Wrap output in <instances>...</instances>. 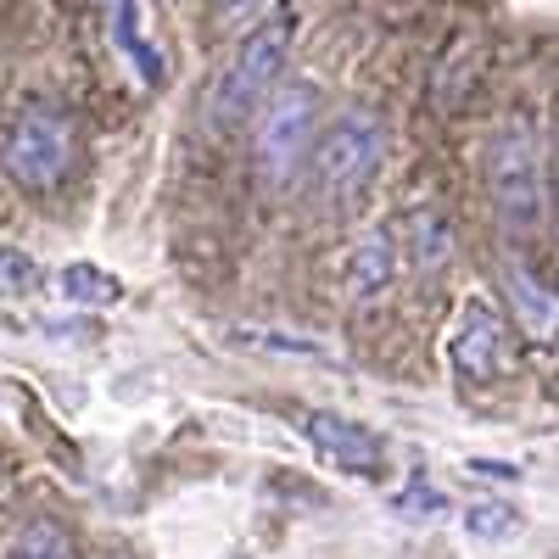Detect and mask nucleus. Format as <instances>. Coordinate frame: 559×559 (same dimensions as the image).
I'll return each instance as SVG.
<instances>
[{
  "mask_svg": "<svg viewBox=\"0 0 559 559\" xmlns=\"http://www.w3.org/2000/svg\"><path fill=\"white\" fill-rule=\"evenodd\" d=\"M381 163H386V123L369 107L336 112L313 134V152H308L324 207H358L369 197V185L381 179Z\"/></svg>",
  "mask_w": 559,
  "mask_h": 559,
  "instance_id": "obj_1",
  "label": "nucleus"
},
{
  "mask_svg": "<svg viewBox=\"0 0 559 559\" xmlns=\"http://www.w3.org/2000/svg\"><path fill=\"white\" fill-rule=\"evenodd\" d=\"M79 163V123L57 102H23L0 129V168L23 191H57Z\"/></svg>",
  "mask_w": 559,
  "mask_h": 559,
  "instance_id": "obj_2",
  "label": "nucleus"
},
{
  "mask_svg": "<svg viewBox=\"0 0 559 559\" xmlns=\"http://www.w3.org/2000/svg\"><path fill=\"white\" fill-rule=\"evenodd\" d=\"M252 118H258V129H252L258 174H263L269 191H286V185L308 168V152H313V134H319V90H313L308 79L274 84Z\"/></svg>",
  "mask_w": 559,
  "mask_h": 559,
  "instance_id": "obj_3",
  "label": "nucleus"
},
{
  "mask_svg": "<svg viewBox=\"0 0 559 559\" xmlns=\"http://www.w3.org/2000/svg\"><path fill=\"white\" fill-rule=\"evenodd\" d=\"M286 51H292V28L269 17L258 28L241 34L236 45V57H229L207 90V118L213 129H241L252 123V112L263 107V96L280 84V68H286Z\"/></svg>",
  "mask_w": 559,
  "mask_h": 559,
  "instance_id": "obj_4",
  "label": "nucleus"
},
{
  "mask_svg": "<svg viewBox=\"0 0 559 559\" xmlns=\"http://www.w3.org/2000/svg\"><path fill=\"white\" fill-rule=\"evenodd\" d=\"M487 191L503 224H537L543 218V146L532 118H509L487 140Z\"/></svg>",
  "mask_w": 559,
  "mask_h": 559,
  "instance_id": "obj_5",
  "label": "nucleus"
},
{
  "mask_svg": "<svg viewBox=\"0 0 559 559\" xmlns=\"http://www.w3.org/2000/svg\"><path fill=\"white\" fill-rule=\"evenodd\" d=\"M297 431L313 442V453L324 464H336V471H347V476H376L381 471V453H386L381 437L369 426H358V419H347V414L297 408Z\"/></svg>",
  "mask_w": 559,
  "mask_h": 559,
  "instance_id": "obj_6",
  "label": "nucleus"
},
{
  "mask_svg": "<svg viewBox=\"0 0 559 559\" xmlns=\"http://www.w3.org/2000/svg\"><path fill=\"white\" fill-rule=\"evenodd\" d=\"M448 358H453V369H459V381H471V386L498 381V376H503V358H509V331H503V319H498L487 302H464L459 319H453Z\"/></svg>",
  "mask_w": 559,
  "mask_h": 559,
  "instance_id": "obj_7",
  "label": "nucleus"
},
{
  "mask_svg": "<svg viewBox=\"0 0 559 559\" xmlns=\"http://www.w3.org/2000/svg\"><path fill=\"white\" fill-rule=\"evenodd\" d=\"M102 17H107V34L123 51V62L134 68V79L157 90L163 84V51L146 34V0H102Z\"/></svg>",
  "mask_w": 559,
  "mask_h": 559,
  "instance_id": "obj_8",
  "label": "nucleus"
},
{
  "mask_svg": "<svg viewBox=\"0 0 559 559\" xmlns=\"http://www.w3.org/2000/svg\"><path fill=\"white\" fill-rule=\"evenodd\" d=\"M397 241H392V229H369V236L353 241L347 252V292L353 297H381L392 280H397Z\"/></svg>",
  "mask_w": 559,
  "mask_h": 559,
  "instance_id": "obj_9",
  "label": "nucleus"
},
{
  "mask_svg": "<svg viewBox=\"0 0 559 559\" xmlns=\"http://www.w3.org/2000/svg\"><path fill=\"white\" fill-rule=\"evenodd\" d=\"M403 229H408V258H414V269H437V263H448V252H453V229H448L442 213L414 207V213L403 218Z\"/></svg>",
  "mask_w": 559,
  "mask_h": 559,
  "instance_id": "obj_10",
  "label": "nucleus"
},
{
  "mask_svg": "<svg viewBox=\"0 0 559 559\" xmlns=\"http://www.w3.org/2000/svg\"><path fill=\"white\" fill-rule=\"evenodd\" d=\"M12 559H79V548H73V532H68L62 521H51V515H34V521L17 532Z\"/></svg>",
  "mask_w": 559,
  "mask_h": 559,
  "instance_id": "obj_11",
  "label": "nucleus"
},
{
  "mask_svg": "<svg viewBox=\"0 0 559 559\" xmlns=\"http://www.w3.org/2000/svg\"><path fill=\"white\" fill-rule=\"evenodd\" d=\"M509 292H515V302H521L526 331L548 336V331H554V292L543 286V280H537L526 263H509Z\"/></svg>",
  "mask_w": 559,
  "mask_h": 559,
  "instance_id": "obj_12",
  "label": "nucleus"
},
{
  "mask_svg": "<svg viewBox=\"0 0 559 559\" xmlns=\"http://www.w3.org/2000/svg\"><path fill=\"white\" fill-rule=\"evenodd\" d=\"M57 292H62L68 302H118V297H123V286H118L107 269H96V263L62 269V274H57Z\"/></svg>",
  "mask_w": 559,
  "mask_h": 559,
  "instance_id": "obj_13",
  "label": "nucleus"
},
{
  "mask_svg": "<svg viewBox=\"0 0 559 559\" xmlns=\"http://www.w3.org/2000/svg\"><path fill=\"white\" fill-rule=\"evenodd\" d=\"M448 515V498L431 476H414L403 492H397V521H414V526H426V521H442Z\"/></svg>",
  "mask_w": 559,
  "mask_h": 559,
  "instance_id": "obj_14",
  "label": "nucleus"
},
{
  "mask_svg": "<svg viewBox=\"0 0 559 559\" xmlns=\"http://www.w3.org/2000/svg\"><path fill=\"white\" fill-rule=\"evenodd\" d=\"M464 532L476 543H503L509 532H521V515L509 503H471L464 509Z\"/></svg>",
  "mask_w": 559,
  "mask_h": 559,
  "instance_id": "obj_15",
  "label": "nucleus"
},
{
  "mask_svg": "<svg viewBox=\"0 0 559 559\" xmlns=\"http://www.w3.org/2000/svg\"><path fill=\"white\" fill-rule=\"evenodd\" d=\"M229 342H241V347H263V353H302V358H319L324 347L308 342V336H292V331H263V324H236L229 331Z\"/></svg>",
  "mask_w": 559,
  "mask_h": 559,
  "instance_id": "obj_16",
  "label": "nucleus"
},
{
  "mask_svg": "<svg viewBox=\"0 0 559 559\" xmlns=\"http://www.w3.org/2000/svg\"><path fill=\"white\" fill-rule=\"evenodd\" d=\"M39 263L23 252V247H0V297H28L39 292Z\"/></svg>",
  "mask_w": 559,
  "mask_h": 559,
  "instance_id": "obj_17",
  "label": "nucleus"
},
{
  "mask_svg": "<svg viewBox=\"0 0 559 559\" xmlns=\"http://www.w3.org/2000/svg\"><path fill=\"white\" fill-rule=\"evenodd\" d=\"M218 28L224 34H236V28H258V23H269L274 12H280V0H218Z\"/></svg>",
  "mask_w": 559,
  "mask_h": 559,
  "instance_id": "obj_18",
  "label": "nucleus"
},
{
  "mask_svg": "<svg viewBox=\"0 0 559 559\" xmlns=\"http://www.w3.org/2000/svg\"><path fill=\"white\" fill-rule=\"evenodd\" d=\"M0 487H7V471H0Z\"/></svg>",
  "mask_w": 559,
  "mask_h": 559,
  "instance_id": "obj_19",
  "label": "nucleus"
}]
</instances>
